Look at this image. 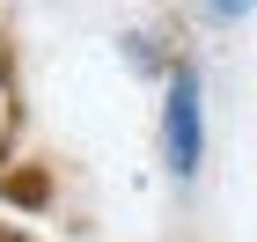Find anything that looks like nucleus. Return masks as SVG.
I'll return each instance as SVG.
<instances>
[{
  "instance_id": "1",
  "label": "nucleus",
  "mask_w": 257,
  "mask_h": 242,
  "mask_svg": "<svg viewBox=\"0 0 257 242\" xmlns=\"http://www.w3.org/2000/svg\"><path fill=\"white\" fill-rule=\"evenodd\" d=\"M162 154H169V176H184V183L206 161V81H198V66H177L169 74V96H162Z\"/></svg>"
},
{
  "instance_id": "2",
  "label": "nucleus",
  "mask_w": 257,
  "mask_h": 242,
  "mask_svg": "<svg viewBox=\"0 0 257 242\" xmlns=\"http://www.w3.org/2000/svg\"><path fill=\"white\" fill-rule=\"evenodd\" d=\"M250 8H257V0H206V15H213V22H242Z\"/></svg>"
},
{
  "instance_id": "3",
  "label": "nucleus",
  "mask_w": 257,
  "mask_h": 242,
  "mask_svg": "<svg viewBox=\"0 0 257 242\" xmlns=\"http://www.w3.org/2000/svg\"><path fill=\"white\" fill-rule=\"evenodd\" d=\"M0 242H30V235H22V227H0Z\"/></svg>"
}]
</instances>
